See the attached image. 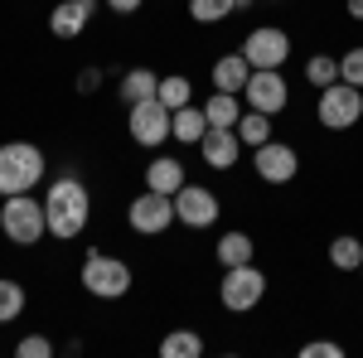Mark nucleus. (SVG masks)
<instances>
[{"mask_svg": "<svg viewBox=\"0 0 363 358\" xmlns=\"http://www.w3.org/2000/svg\"><path fill=\"white\" fill-rule=\"evenodd\" d=\"M44 213H49V237L54 242H73L92 223V189L78 174H58L44 189Z\"/></svg>", "mask_w": 363, "mask_h": 358, "instance_id": "f257e3e1", "label": "nucleus"}, {"mask_svg": "<svg viewBox=\"0 0 363 358\" xmlns=\"http://www.w3.org/2000/svg\"><path fill=\"white\" fill-rule=\"evenodd\" d=\"M44 150L34 140H5L0 145V198L10 194H29L39 179H44Z\"/></svg>", "mask_w": 363, "mask_h": 358, "instance_id": "f03ea898", "label": "nucleus"}, {"mask_svg": "<svg viewBox=\"0 0 363 358\" xmlns=\"http://www.w3.org/2000/svg\"><path fill=\"white\" fill-rule=\"evenodd\" d=\"M78 281L92 301H121L136 276H131V262H121L112 252H87L83 267H78Z\"/></svg>", "mask_w": 363, "mask_h": 358, "instance_id": "7ed1b4c3", "label": "nucleus"}, {"mask_svg": "<svg viewBox=\"0 0 363 358\" xmlns=\"http://www.w3.org/2000/svg\"><path fill=\"white\" fill-rule=\"evenodd\" d=\"M0 233H5L15 247H39V242L49 237V213H44V203L29 198V194H10V198L0 203Z\"/></svg>", "mask_w": 363, "mask_h": 358, "instance_id": "20e7f679", "label": "nucleus"}, {"mask_svg": "<svg viewBox=\"0 0 363 358\" xmlns=\"http://www.w3.org/2000/svg\"><path fill=\"white\" fill-rule=\"evenodd\" d=\"M218 301H223L228 315H247L267 301V272H257L252 262L242 267H223V281H218Z\"/></svg>", "mask_w": 363, "mask_h": 358, "instance_id": "39448f33", "label": "nucleus"}, {"mask_svg": "<svg viewBox=\"0 0 363 358\" xmlns=\"http://www.w3.org/2000/svg\"><path fill=\"white\" fill-rule=\"evenodd\" d=\"M315 116H320V126H325V131H354V126L363 121V87H349V83L320 87Z\"/></svg>", "mask_w": 363, "mask_h": 358, "instance_id": "423d86ee", "label": "nucleus"}, {"mask_svg": "<svg viewBox=\"0 0 363 358\" xmlns=\"http://www.w3.org/2000/svg\"><path fill=\"white\" fill-rule=\"evenodd\" d=\"M126 131H131V140L145 145V150L165 145V140H169V107L160 102V97L131 102V107H126Z\"/></svg>", "mask_w": 363, "mask_h": 358, "instance_id": "0eeeda50", "label": "nucleus"}, {"mask_svg": "<svg viewBox=\"0 0 363 358\" xmlns=\"http://www.w3.org/2000/svg\"><path fill=\"white\" fill-rule=\"evenodd\" d=\"M126 223H131V233H140V237H160L169 223H174V198L169 194H155V189L136 194L126 203Z\"/></svg>", "mask_w": 363, "mask_h": 358, "instance_id": "6e6552de", "label": "nucleus"}, {"mask_svg": "<svg viewBox=\"0 0 363 358\" xmlns=\"http://www.w3.org/2000/svg\"><path fill=\"white\" fill-rule=\"evenodd\" d=\"M238 54L247 58L252 68H286V58H291V34L281 25H257L247 39H242Z\"/></svg>", "mask_w": 363, "mask_h": 358, "instance_id": "1a4fd4ad", "label": "nucleus"}, {"mask_svg": "<svg viewBox=\"0 0 363 358\" xmlns=\"http://www.w3.org/2000/svg\"><path fill=\"white\" fill-rule=\"evenodd\" d=\"M242 97H247L252 111L277 116V111L291 107V83H286V73H281V68H252V78H247V87H242Z\"/></svg>", "mask_w": 363, "mask_h": 358, "instance_id": "9d476101", "label": "nucleus"}, {"mask_svg": "<svg viewBox=\"0 0 363 358\" xmlns=\"http://www.w3.org/2000/svg\"><path fill=\"white\" fill-rule=\"evenodd\" d=\"M252 169H257L262 184H291V179L301 174V155H296V145H286V140L272 136L267 145L252 150Z\"/></svg>", "mask_w": 363, "mask_h": 358, "instance_id": "9b49d317", "label": "nucleus"}, {"mask_svg": "<svg viewBox=\"0 0 363 358\" xmlns=\"http://www.w3.org/2000/svg\"><path fill=\"white\" fill-rule=\"evenodd\" d=\"M218 194L203 189V184H184V189L174 194V223H184V228H194V233H203V228H213L218 223Z\"/></svg>", "mask_w": 363, "mask_h": 358, "instance_id": "f8f14e48", "label": "nucleus"}, {"mask_svg": "<svg viewBox=\"0 0 363 358\" xmlns=\"http://www.w3.org/2000/svg\"><path fill=\"white\" fill-rule=\"evenodd\" d=\"M199 155H203V165H208V169L228 174V169L242 160V140H238V131H228V126H208L203 140H199Z\"/></svg>", "mask_w": 363, "mask_h": 358, "instance_id": "ddd939ff", "label": "nucleus"}, {"mask_svg": "<svg viewBox=\"0 0 363 358\" xmlns=\"http://www.w3.org/2000/svg\"><path fill=\"white\" fill-rule=\"evenodd\" d=\"M97 15V0H54V15H49V34L54 39H78Z\"/></svg>", "mask_w": 363, "mask_h": 358, "instance_id": "4468645a", "label": "nucleus"}, {"mask_svg": "<svg viewBox=\"0 0 363 358\" xmlns=\"http://www.w3.org/2000/svg\"><path fill=\"white\" fill-rule=\"evenodd\" d=\"M184 184H189V174H184V160H174V155H155V160L145 165V189L174 198Z\"/></svg>", "mask_w": 363, "mask_h": 358, "instance_id": "2eb2a0df", "label": "nucleus"}, {"mask_svg": "<svg viewBox=\"0 0 363 358\" xmlns=\"http://www.w3.org/2000/svg\"><path fill=\"white\" fill-rule=\"evenodd\" d=\"M203 131H208V116H203V107H179L169 111V140H179V145H199L203 140Z\"/></svg>", "mask_w": 363, "mask_h": 358, "instance_id": "dca6fc26", "label": "nucleus"}, {"mask_svg": "<svg viewBox=\"0 0 363 358\" xmlns=\"http://www.w3.org/2000/svg\"><path fill=\"white\" fill-rule=\"evenodd\" d=\"M247 78H252V63L242 54H223L213 63V87H218V92H238V97H242Z\"/></svg>", "mask_w": 363, "mask_h": 358, "instance_id": "f3484780", "label": "nucleus"}, {"mask_svg": "<svg viewBox=\"0 0 363 358\" xmlns=\"http://www.w3.org/2000/svg\"><path fill=\"white\" fill-rule=\"evenodd\" d=\"M203 116H208V126H228V131H233V126H238V116H242V97L213 87V97L203 102Z\"/></svg>", "mask_w": 363, "mask_h": 358, "instance_id": "a211bd4d", "label": "nucleus"}, {"mask_svg": "<svg viewBox=\"0 0 363 358\" xmlns=\"http://www.w3.org/2000/svg\"><path fill=\"white\" fill-rule=\"evenodd\" d=\"M233 131H238V140H242V150H257V145H267V140H272V116L247 107L242 116H238V126H233Z\"/></svg>", "mask_w": 363, "mask_h": 358, "instance_id": "6ab92c4d", "label": "nucleus"}, {"mask_svg": "<svg viewBox=\"0 0 363 358\" xmlns=\"http://www.w3.org/2000/svg\"><path fill=\"white\" fill-rule=\"evenodd\" d=\"M203 354V334L199 330H169L160 339V358H199Z\"/></svg>", "mask_w": 363, "mask_h": 358, "instance_id": "aec40b11", "label": "nucleus"}, {"mask_svg": "<svg viewBox=\"0 0 363 358\" xmlns=\"http://www.w3.org/2000/svg\"><path fill=\"white\" fill-rule=\"evenodd\" d=\"M330 267L335 272H359L363 267V242L354 233H339L335 242H330Z\"/></svg>", "mask_w": 363, "mask_h": 358, "instance_id": "412c9836", "label": "nucleus"}, {"mask_svg": "<svg viewBox=\"0 0 363 358\" xmlns=\"http://www.w3.org/2000/svg\"><path fill=\"white\" fill-rule=\"evenodd\" d=\"M155 87H160V73L131 68V73L121 78V102H126V107H131V102H145V97H155Z\"/></svg>", "mask_w": 363, "mask_h": 358, "instance_id": "4be33fe9", "label": "nucleus"}, {"mask_svg": "<svg viewBox=\"0 0 363 358\" xmlns=\"http://www.w3.org/2000/svg\"><path fill=\"white\" fill-rule=\"evenodd\" d=\"M213 252H218V262H223V267H242V262H252V252H257V242H252L247 233H223Z\"/></svg>", "mask_w": 363, "mask_h": 358, "instance_id": "5701e85b", "label": "nucleus"}, {"mask_svg": "<svg viewBox=\"0 0 363 358\" xmlns=\"http://www.w3.org/2000/svg\"><path fill=\"white\" fill-rule=\"evenodd\" d=\"M25 305H29L25 286L10 281V276H0V325H15V320L25 315Z\"/></svg>", "mask_w": 363, "mask_h": 358, "instance_id": "b1692460", "label": "nucleus"}, {"mask_svg": "<svg viewBox=\"0 0 363 358\" xmlns=\"http://www.w3.org/2000/svg\"><path fill=\"white\" fill-rule=\"evenodd\" d=\"M155 97H160L169 111H179V107H189V97H194V83H189L184 73H169V78H160Z\"/></svg>", "mask_w": 363, "mask_h": 358, "instance_id": "393cba45", "label": "nucleus"}, {"mask_svg": "<svg viewBox=\"0 0 363 358\" xmlns=\"http://www.w3.org/2000/svg\"><path fill=\"white\" fill-rule=\"evenodd\" d=\"M228 15H238L233 0H189V20L194 25H223Z\"/></svg>", "mask_w": 363, "mask_h": 358, "instance_id": "a878e982", "label": "nucleus"}, {"mask_svg": "<svg viewBox=\"0 0 363 358\" xmlns=\"http://www.w3.org/2000/svg\"><path fill=\"white\" fill-rule=\"evenodd\" d=\"M306 83L320 92V87H330V83H339V58H330V54H315L306 63Z\"/></svg>", "mask_w": 363, "mask_h": 358, "instance_id": "bb28decb", "label": "nucleus"}, {"mask_svg": "<svg viewBox=\"0 0 363 358\" xmlns=\"http://www.w3.org/2000/svg\"><path fill=\"white\" fill-rule=\"evenodd\" d=\"M339 83L363 87V44H354V49L339 54Z\"/></svg>", "mask_w": 363, "mask_h": 358, "instance_id": "cd10ccee", "label": "nucleus"}, {"mask_svg": "<svg viewBox=\"0 0 363 358\" xmlns=\"http://www.w3.org/2000/svg\"><path fill=\"white\" fill-rule=\"evenodd\" d=\"M15 354L20 358H54V344H49L44 334H25V339L15 344Z\"/></svg>", "mask_w": 363, "mask_h": 358, "instance_id": "c85d7f7f", "label": "nucleus"}, {"mask_svg": "<svg viewBox=\"0 0 363 358\" xmlns=\"http://www.w3.org/2000/svg\"><path fill=\"white\" fill-rule=\"evenodd\" d=\"M301 354H306V358H344V349H339L335 339H315V344H306Z\"/></svg>", "mask_w": 363, "mask_h": 358, "instance_id": "c756f323", "label": "nucleus"}, {"mask_svg": "<svg viewBox=\"0 0 363 358\" xmlns=\"http://www.w3.org/2000/svg\"><path fill=\"white\" fill-rule=\"evenodd\" d=\"M102 87V68H83L78 73V92H97Z\"/></svg>", "mask_w": 363, "mask_h": 358, "instance_id": "7c9ffc66", "label": "nucleus"}, {"mask_svg": "<svg viewBox=\"0 0 363 358\" xmlns=\"http://www.w3.org/2000/svg\"><path fill=\"white\" fill-rule=\"evenodd\" d=\"M102 5H107L112 15H136V10L145 5V0H102Z\"/></svg>", "mask_w": 363, "mask_h": 358, "instance_id": "2f4dec72", "label": "nucleus"}, {"mask_svg": "<svg viewBox=\"0 0 363 358\" xmlns=\"http://www.w3.org/2000/svg\"><path fill=\"white\" fill-rule=\"evenodd\" d=\"M344 10H349V20H359V25H363V0H344Z\"/></svg>", "mask_w": 363, "mask_h": 358, "instance_id": "473e14b6", "label": "nucleus"}, {"mask_svg": "<svg viewBox=\"0 0 363 358\" xmlns=\"http://www.w3.org/2000/svg\"><path fill=\"white\" fill-rule=\"evenodd\" d=\"M252 5H257V0H233V10H238V15H242V10H252Z\"/></svg>", "mask_w": 363, "mask_h": 358, "instance_id": "72a5a7b5", "label": "nucleus"}, {"mask_svg": "<svg viewBox=\"0 0 363 358\" xmlns=\"http://www.w3.org/2000/svg\"><path fill=\"white\" fill-rule=\"evenodd\" d=\"M359 272H363V267H359Z\"/></svg>", "mask_w": 363, "mask_h": 358, "instance_id": "f704fd0d", "label": "nucleus"}]
</instances>
